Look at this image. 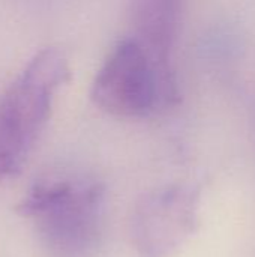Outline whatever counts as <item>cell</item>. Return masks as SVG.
Returning <instances> with one entry per match:
<instances>
[{"label": "cell", "mask_w": 255, "mask_h": 257, "mask_svg": "<svg viewBox=\"0 0 255 257\" xmlns=\"http://www.w3.org/2000/svg\"><path fill=\"white\" fill-rule=\"evenodd\" d=\"M186 0H131L134 36L153 57L171 69V51L179 35Z\"/></svg>", "instance_id": "obj_5"}, {"label": "cell", "mask_w": 255, "mask_h": 257, "mask_svg": "<svg viewBox=\"0 0 255 257\" xmlns=\"http://www.w3.org/2000/svg\"><path fill=\"white\" fill-rule=\"evenodd\" d=\"M198 190L168 185L140 197L131 217V239L140 257H171L195 232Z\"/></svg>", "instance_id": "obj_4"}, {"label": "cell", "mask_w": 255, "mask_h": 257, "mask_svg": "<svg viewBox=\"0 0 255 257\" xmlns=\"http://www.w3.org/2000/svg\"><path fill=\"white\" fill-rule=\"evenodd\" d=\"M69 80L65 54L45 47L33 54L0 102V184L26 166L50 119L57 90Z\"/></svg>", "instance_id": "obj_2"}, {"label": "cell", "mask_w": 255, "mask_h": 257, "mask_svg": "<svg viewBox=\"0 0 255 257\" xmlns=\"http://www.w3.org/2000/svg\"><path fill=\"white\" fill-rule=\"evenodd\" d=\"M105 205V187L96 178L53 173L35 181L17 211L53 257H92L101 245Z\"/></svg>", "instance_id": "obj_1"}, {"label": "cell", "mask_w": 255, "mask_h": 257, "mask_svg": "<svg viewBox=\"0 0 255 257\" xmlns=\"http://www.w3.org/2000/svg\"><path fill=\"white\" fill-rule=\"evenodd\" d=\"M176 96L173 69L164 68L134 35L113 47L92 84L93 102L126 119L146 117Z\"/></svg>", "instance_id": "obj_3"}]
</instances>
